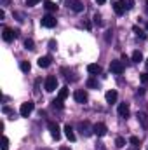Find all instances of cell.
I'll return each mask as SVG.
<instances>
[{"mask_svg":"<svg viewBox=\"0 0 148 150\" xmlns=\"http://www.w3.org/2000/svg\"><path fill=\"white\" fill-rule=\"evenodd\" d=\"M118 115H120L122 119H127V117H129V105H127V103H120V105H118Z\"/></svg>","mask_w":148,"mask_h":150,"instance_id":"cell-13","label":"cell"},{"mask_svg":"<svg viewBox=\"0 0 148 150\" xmlns=\"http://www.w3.org/2000/svg\"><path fill=\"white\" fill-rule=\"evenodd\" d=\"M132 61H134V63L143 61V54H141V51H134V52H132Z\"/></svg>","mask_w":148,"mask_h":150,"instance_id":"cell-22","label":"cell"},{"mask_svg":"<svg viewBox=\"0 0 148 150\" xmlns=\"http://www.w3.org/2000/svg\"><path fill=\"white\" fill-rule=\"evenodd\" d=\"M87 72L91 75H99L103 72V68H101L99 65H96V63H91V65H87Z\"/></svg>","mask_w":148,"mask_h":150,"instance_id":"cell-12","label":"cell"},{"mask_svg":"<svg viewBox=\"0 0 148 150\" xmlns=\"http://www.w3.org/2000/svg\"><path fill=\"white\" fill-rule=\"evenodd\" d=\"M106 133H108L106 124H103V122H96V124H94V134H96L98 138H103Z\"/></svg>","mask_w":148,"mask_h":150,"instance_id":"cell-7","label":"cell"},{"mask_svg":"<svg viewBox=\"0 0 148 150\" xmlns=\"http://www.w3.org/2000/svg\"><path fill=\"white\" fill-rule=\"evenodd\" d=\"M56 47H58V45H56V42H54V40H51V42H49V49H56Z\"/></svg>","mask_w":148,"mask_h":150,"instance_id":"cell-33","label":"cell"},{"mask_svg":"<svg viewBox=\"0 0 148 150\" xmlns=\"http://www.w3.org/2000/svg\"><path fill=\"white\" fill-rule=\"evenodd\" d=\"M68 93H70V91H68V87L65 86V87H61V89H59L58 98H59V100H66V98H68Z\"/></svg>","mask_w":148,"mask_h":150,"instance_id":"cell-20","label":"cell"},{"mask_svg":"<svg viewBox=\"0 0 148 150\" xmlns=\"http://www.w3.org/2000/svg\"><path fill=\"white\" fill-rule=\"evenodd\" d=\"M138 120L141 122L143 129H148V115L145 112H138Z\"/></svg>","mask_w":148,"mask_h":150,"instance_id":"cell-17","label":"cell"},{"mask_svg":"<svg viewBox=\"0 0 148 150\" xmlns=\"http://www.w3.org/2000/svg\"><path fill=\"white\" fill-rule=\"evenodd\" d=\"M51 63H52L51 56H40L38 58V67L40 68H47V67H51Z\"/></svg>","mask_w":148,"mask_h":150,"instance_id":"cell-11","label":"cell"},{"mask_svg":"<svg viewBox=\"0 0 148 150\" xmlns=\"http://www.w3.org/2000/svg\"><path fill=\"white\" fill-rule=\"evenodd\" d=\"M65 134H66V138H68L70 142H75V140H77V136H75V133H73V127H72L70 124L65 126Z\"/></svg>","mask_w":148,"mask_h":150,"instance_id":"cell-16","label":"cell"},{"mask_svg":"<svg viewBox=\"0 0 148 150\" xmlns=\"http://www.w3.org/2000/svg\"><path fill=\"white\" fill-rule=\"evenodd\" d=\"M147 12H148V0H147Z\"/></svg>","mask_w":148,"mask_h":150,"instance_id":"cell-40","label":"cell"},{"mask_svg":"<svg viewBox=\"0 0 148 150\" xmlns=\"http://www.w3.org/2000/svg\"><path fill=\"white\" fill-rule=\"evenodd\" d=\"M129 142H131V145L140 147V138H138V136H131V138H129Z\"/></svg>","mask_w":148,"mask_h":150,"instance_id":"cell-30","label":"cell"},{"mask_svg":"<svg viewBox=\"0 0 148 150\" xmlns=\"http://www.w3.org/2000/svg\"><path fill=\"white\" fill-rule=\"evenodd\" d=\"M2 150H9V138L5 134L2 136Z\"/></svg>","mask_w":148,"mask_h":150,"instance_id":"cell-27","label":"cell"},{"mask_svg":"<svg viewBox=\"0 0 148 150\" xmlns=\"http://www.w3.org/2000/svg\"><path fill=\"white\" fill-rule=\"evenodd\" d=\"M0 4H2V7H7V5H11V0H0Z\"/></svg>","mask_w":148,"mask_h":150,"instance_id":"cell-32","label":"cell"},{"mask_svg":"<svg viewBox=\"0 0 148 150\" xmlns=\"http://www.w3.org/2000/svg\"><path fill=\"white\" fill-rule=\"evenodd\" d=\"M145 67H147V70H148V59H147V63H145Z\"/></svg>","mask_w":148,"mask_h":150,"instance_id":"cell-39","label":"cell"},{"mask_svg":"<svg viewBox=\"0 0 148 150\" xmlns=\"http://www.w3.org/2000/svg\"><path fill=\"white\" fill-rule=\"evenodd\" d=\"M141 82H148V74H141Z\"/></svg>","mask_w":148,"mask_h":150,"instance_id":"cell-34","label":"cell"},{"mask_svg":"<svg viewBox=\"0 0 148 150\" xmlns=\"http://www.w3.org/2000/svg\"><path fill=\"white\" fill-rule=\"evenodd\" d=\"M87 87H91V89H96V87H98V80H96L94 77L87 79Z\"/></svg>","mask_w":148,"mask_h":150,"instance_id":"cell-24","label":"cell"},{"mask_svg":"<svg viewBox=\"0 0 148 150\" xmlns=\"http://www.w3.org/2000/svg\"><path fill=\"white\" fill-rule=\"evenodd\" d=\"M44 7H45L49 12H56V11H58V5H56L54 2H51V0H45V2H44Z\"/></svg>","mask_w":148,"mask_h":150,"instance_id":"cell-18","label":"cell"},{"mask_svg":"<svg viewBox=\"0 0 148 150\" xmlns=\"http://www.w3.org/2000/svg\"><path fill=\"white\" fill-rule=\"evenodd\" d=\"M122 4H124L125 11H131V9L134 7V0H122Z\"/></svg>","mask_w":148,"mask_h":150,"instance_id":"cell-26","label":"cell"},{"mask_svg":"<svg viewBox=\"0 0 148 150\" xmlns=\"http://www.w3.org/2000/svg\"><path fill=\"white\" fill-rule=\"evenodd\" d=\"M47 127H49V131H51V136H52L54 140H59V138H61V131H59V126H58V122H54V120H49V122H47Z\"/></svg>","mask_w":148,"mask_h":150,"instance_id":"cell-4","label":"cell"},{"mask_svg":"<svg viewBox=\"0 0 148 150\" xmlns=\"http://www.w3.org/2000/svg\"><path fill=\"white\" fill-rule=\"evenodd\" d=\"M147 30H148V23H147Z\"/></svg>","mask_w":148,"mask_h":150,"instance_id":"cell-41","label":"cell"},{"mask_svg":"<svg viewBox=\"0 0 148 150\" xmlns=\"http://www.w3.org/2000/svg\"><path fill=\"white\" fill-rule=\"evenodd\" d=\"M96 2H98V4H105V0H96Z\"/></svg>","mask_w":148,"mask_h":150,"instance_id":"cell-38","label":"cell"},{"mask_svg":"<svg viewBox=\"0 0 148 150\" xmlns=\"http://www.w3.org/2000/svg\"><path fill=\"white\" fill-rule=\"evenodd\" d=\"M18 35H19V32H18V30H12V28H9V26H4V30H2V38H4L5 42H12Z\"/></svg>","mask_w":148,"mask_h":150,"instance_id":"cell-3","label":"cell"},{"mask_svg":"<svg viewBox=\"0 0 148 150\" xmlns=\"http://www.w3.org/2000/svg\"><path fill=\"white\" fill-rule=\"evenodd\" d=\"M124 145H125V138H122V136H117V138H115V147L122 149Z\"/></svg>","mask_w":148,"mask_h":150,"instance_id":"cell-25","label":"cell"},{"mask_svg":"<svg viewBox=\"0 0 148 150\" xmlns=\"http://www.w3.org/2000/svg\"><path fill=\"white\" fill-rule=\"evenodd\" d=\"M19 68H21V72L28 74V72L32 70V65H30V61H21V63H19Z\"/></svg>","mask_w":148,"mask_h":150,"instance_id":"cell-19","label":"cell"},{"mask_svg":"<svg viewBox=\"0 0 148 150\" xmlns=\"http://www.w3.org/2000/svg\"><path fill=\"white\" fill-rule=\"evenodd\" d=\"M92 19H94V25H96V26H101V25H103V21H101V16H99V14H94V18H92Z\"/></svg>","mask_w":148,"mask_h":150,"instance_id":"cell-28","label":"cell"},{"mask_svg":"<svg viewBox=\"0 0 148 150\" xmlns=\"http://www.w3.org/2000/svg\"><path fill=\"white\" fill-rule=\"evenodd\" d=\"M52 107H56V108H63V100H59V98H56V100L52 101Z\"/></svg>","mask_w":148,"mask_h":150,"instance_id":"cell-29","label":"cell"},{"mask_svg":"<svg viewBox=\"0 0 148 150\" xmlns=\"http://www.w3.org/2000/svg\"><path fill=\"white\" fill-rule=\"evenodd\" d=\"M78 131H80V134L82 136H91V134H94V126H91V122H87V120H84V122H80L78 124Z\"/></svg>","mask_w":148,"mask_h":150,"instance_id":"cell-1","label":"cell"},{"mask_svg":"<svg viewBox=\"0 0 148 150\" xmlns=\"http://www.w3.org/2000/svg\"><path fill=\"white\" fill-rule=\"evenodd\" d=\"M33 108H35V103L33 101H25L21 105V108H19V115L21 117H28L30 113L33 112Z\"/></svg>","mask_w":148,"mask_h":150,"instance_id":"cell-5","label":"cell"},{"mask_svg":"<svg viewBox=\"0 0 148 150\" xmlns=\"http://www.w3.org/2000/svg\"><path fill=\"white\" fill-rule=\"evenodd\" d=\"M113 11H115V14H117V16H122V14L125 12V7H124L122 0H118V2H115V4H113Z\"/></svg>","mask_w":148,"mask_h":150,"instance_id":"cell-14","label":"cell"},{"mask_svg":"<svg viewBox=\"0 0 148 150\" xmlns=\"http://www.w3.org/2000/svg\"><path fill=\"white\" fill-rule=\"evenodd\" d=\"M73 98H75V101L77 103H87V100H89V96H87V93L84 91V89H78V91H75V94H73Z\"/></svg>","mask_w":148,"mask_h":150,"instance_id":"cell-9","label":"cell"},{"mask_svg":"<svg viewBox=\"0 0 148 150\" xmlns=\"http://www.w3.org/2000/svg\"><path fill=\"white\" fill-rule=\"evenodd\" d=\"M124 68H125V67H124V63H122V61H118V59L110 63V72H113V74H117V75L122 74V72H124Z\"/></svg>","mask_w":148,"mask_h":150,"instance_id":"cell-10","label":"cell"},{"mask_svg":"<svg viewBox=\"0 0 148 150\" xmlns=\"http://www.w3.org/2000/svg\"><path fill=\"white\" fill-rule=\"evenodd\" d=\"M105 98H106V101L108 103H115L117 101V98H118V94H117V91L115 89H111V91H106V94H105Z\"/></svg>","mask_w":148,"mask_h":150,"instance_id":"cell-15","label":"cell"},{"mask_svg":"<svg viewBox=\"0 0 148 150\" xmlns=\"http://www.w3.org/2000/svg\"><path fill=\"white\" fill-rule=\"evenodd\" d=\"M56 23H58V21H56V18H54V16H51V14H45V16L40 19V25H42L44 28H54V26H56Z\"/></svg>","mask_w":148,"mask_h":150,"instance_id":"cell-6","label":"cell"},{"mask_svg":"<svg viewBox=\"0 0 148 150\" xmlns=\"http://www.w3.org/2000/svg\"><path fill=\"white\" fill-rule=\"evenodd\" d=\"M25 47L30 49V51H35V42H33L32 38H26V40H25Z\"/></svg>","mask_w":148,"mask_h":150,"instance_id":"cell-23","label":"cell"},{"mask_svg":"<svg viewBox=\"0 0 148 150\" xmlns=\"http://www.w3.org/2000/svg\"><path fill=\"white\" fill-rule=\"evenodd\" d=\"M59 150H70V149H68V147H61Z\"/></svg>","mask_w":148,"mask_h":150,"instance_id":"cell-37","label":"cell"},{"mask_svg":"<svg viewBox=\"0 0 148 150\" xmlns=\"http://www.w3.org/2000/svg\"><path fill=\"white\" fill-rule=\"evenodd\" d=\"M44 86H45V91H47V93L56 91V87H58V79H56V75H47Z\"/></svg>","mask_w":148,"mask_h":150,"instance_id":"cell-2","label":"cell"},{"mask_svg":"<svg viewBox=\"0 0 148 150\" xmlns=\"http://www.w3.org/2000/svg\"><path fill=\"white\" fill-rule=\"evenodd\" d=\"M65 2H66L68 9H72L73 12H82L84 11V4L80 0H65Z\"/></svg>","mask_w":148,"mask_h":150,"instance_id":"cell-8","label":"cell"},{"mask_svg":"<svg viewBox=\"0 0 148 150\" xmlns=\"http://www.w3.org/2000/svg\"><path fill=\"white\" fill-rule=\"evenodd\" d=\"M5 18V12H4V9H0V19H4Z\"/></svg>","mask_w":148,"mask_h":150,"instance_id":"cell-36","label":"cell"},{"mask_svg":"<svg viewBox=\"0 0 148 150\" xmlns=\"http://www.w3.org/2000/svg\"><path fill=\"white\" fill-rule=\"evenodd\" d=\"M132 32H134V33H136V35H138L140 38H143V40L147 38V33H145V32H143L140 26H132Z\"/></svg>","mask_w":148,"mask_h":150,"instance_id":"cell-21","label":"cell"},{"mask_svg":"<svg viewBox=\"0 0 148 150\" xmlns=\"http://www.w3.org/2000/svg\"><path fill=\"white\" fill-rule=\"evenodd\" d=\"M38 2H42V0H25V4H26L28 7H33V5H37Z\"/></svg>","mask_w":148,"mask_h":150,"instance_id":"cell-31","label":"cell"},{"mask_svg":"<svg viewBox=\"0 0 148 150\" xmlns=\"http://www.w3.org/2000/svg\"><path fill=\"white\" fill-rule=\"evenodd\" d=\"M105 38H106V42H110L111 40V32H106V37Z\"/></svg>","mask_w":148,"mask_h":150,"instance_id":"cell-35","label":"cell"}]
</instances>
